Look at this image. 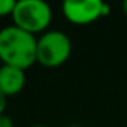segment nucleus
I'll return each mask as SVG.
<instances>
[{"label": "nucleus", "mask_w": 127, "mask_h": 127, "mask_svg": "<svg viewBox=\"0 0 127 127\" xmlns=\"http://www.w3.org/2000/svg\"><path fill=\"white\" fill-rule=\"evenodd\" d=\"M36 48L37 39L34 34L17 26L0 30V60L3 64L27 70L36 63Z\"/></svg>", "instance_id": "nucleus-1"}, {"label": "nucleus", "mask_w": 127, "mask_h": 127, "mask_svg": "<svg viewBox=\"0 0 127 127\" xmlns=\"http://www.w3.org/2000/svg\"><path fill=\"white\" fill-rule=\"evenodd\" d=\"M72 54V42L60 30L45 32L37 39L36 61L45 67H58L66 63Z\"/></svg>", "instance_id": "nucleus-2"}, {"label": "nucleus", "mask_w": 127, "mask_h": 127, "mask_svg": "<svg viewBox=\"0 0 127 127\" xmlns=\"http://www.w3.org/2000/svg\"><path fill=\"white\" fill-rule=\"evenodd\" d=\"M14 26L36 34L46 30L52 20V11L43 0H20L12 14Z\"/></svg>", "instance_id": "nucleus-3"}, {"label": "nucleus", "mask_w": 127, "mask_h": 127, "mask_svg": "<svg viewBox=\"0 0 127 127\" xmlns=\"http://www.w3.org/2000/svg\"><path fill=\"white\" fill-rule=\"evenodd\" d=\"M64 18L73 24H90L100 17H106L111 11L100 0H67L61 6Z\"/></svg>", "instance_id": "nucleus-4"}, {"label": "nucleus", "mask_w": 127, "mask_h": 127, "mask_svg": "<svg viewBox=\"0 0 127 127\" xmlns=\"http://www.w3.org/2000/svg\"><path fill=\"white\" fill-rule=\"evenodd\" d=\"M26 85V70L3 64L0 67V91L6 97L21 93Z\"/></svg>", "instance_id": "nucleus-5"}, {"label": "nucleus", "mask_w": 127, "mask_h": 127, "mask_svg": "<svg viewBox=\"0 0 127 127\" xmlns=\"http://www.w3.org/2000/svg\"><path fill=\"white\" fill-rule=\"evenodd\" d=\"M17 6L15 0H0V17H8L14 14V9Z\"/></svg>", "instance_id": "nucleus-6"}, {"label": "nucleus", "mask_w": 127, "mask_h": 127, "mask_svg": "<svg viewBox=\"0 0 127 127\" xmlns=\"http://www.w3.org/2000/svg\"><path fill=\"white\" fill-rule=\"evenodd\" d=\"M0 127H14V121L9 115L2 114L0 115Z\"/></svg>", "instance_id": "nucleus-7"}, {"label": "nucleus", "mask_w": 127, "mask_h": 127, "mask_svg": "<svg viewBox=\"0 0 127 127\" xmlns=\"http://www.w3.org/2000/svg\"><path fill=\"white\" fill-rule=\"evenodd\" d=\"M5 108H6V96L0 91V115L5 114Z\"/></svg>", "instance_id": "nucleus-8"}, {"label": "nucleus", "mask_w": 127, "mask_h": 127, "mask_svg": "<svg viewBox=\"0 0 127 127\" xmlns=\"http://www.w3.org/2000/svg\"><path fill=\"white\" fill-rule=\"evenodd\" d=\"M121 8H123V12H124V15L127 17V0H126V2H123V5H121Z\"/></svg>", "instance_id": "nucleus-9"}, {"label": "nucleus", "mask_w": 127, "mask_h": 127, "mask_svg": "<svg viewBox=\"0 0 127 127\" xmlns=\"http://www.w3.org/2000/svg\"><path fill=\"white\" fill-rule=\"evenodd\" d=\"M32 127H48V126H42V124H36V126H32Z\"/></svg>", "instance_id": "nucleus-10"}, {"label": "nucleus", "mask_w": 127, "mask_h": 127, "mask_svg": "<svg viewBox=\"0 0 127 127\" xmlns=\"http://www.w3.org/2000/svg\"><path fill=\"white\" fill-rule=\"evenodd\" d=\"M67 127H81V126H76V124H72V126H67Z\"/></svg>", "instance_id": "nucleus-11"}]
</instances>
